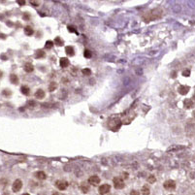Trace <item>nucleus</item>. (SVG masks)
Here are the masks:
<instances>
[{"label":"nucleus","mask_w":195,"mask_h":195,"mask_svg":"<svg viewBox=\"0 0 195 195\" xmlns=\"http://www.w3.org/2000/svg\"><path fill=\"white\" fill-rule=\"evenodd\" d=\"M163 12L160 10V9H154V10H152L148 13H146L144 16H143V20L147 22H151V21H154V20H157V19H160L161 16H162Z\"/></svg>","instance_id":"nucleus-1"},{"label":"nucleus","mask_w":195,"mask_h":195,"mask_svg":"<svg viewBox=\"0 0 195 195\" xmlns=\"http://www.w3.org/2000/svg\"><path fill=\"white\" fill-rule=\"evenodd\" d=\"M113 182H114V186L115 188L116 189H122L124 187V181H122V178H119V177H116L114 178L113 180Z\"/></svg>","instance_id":"nucleus-2"},{"label":"nucleus","mask_w":195,"mask_h":195,"mask_svg":"<svg viewBox=\"0 0 195 195\" xmlns=\"http://www.w3.org/2000/svg\"><path fill=\"white\" fill-rule=\"evenodd\" d=\"M55 186L59 190H65L68 187V182L66 181H63V180H58L55 181Z\"/></svg>","instance_id":"nucleus-3"},{"label":"nucleus","mask_w":195,"mask_h":195,"mask_svg":"<svg viewBox=\"0 0 195 195\" xmlns=\"http://www.w3.org/2000/svg\"><path fill=\"white\" fill-rule=\"evenodd\" d=\"M163 186L165 189L167 190H173L176 188V182L173 181V180H167L164 183H163Z\"/></svg>","instance_id":"nucleus-4"},{"label":"nucleus","mask_w":195,"mask_h":195,"mask_svg":"<svg viewBox=\"0 0 195 195\" xmlns=\"http://www.w3.org/2000/svg\"><path fill=\"white\" fill-rule=\"evenodd\" d=\"M22 182L21 180H16V181L13 182V184H12V190H13L14 192L20 191V190L22 189Z\"/></svg>","instance_id":"nucleus-5"},{"label":"nucleus","mask_w":195,"mask_h":195,"mask_svg":"<svg viewBox=\"0 0 195 195\" xmlns=\"http://www.w3.org/2000/svg\"><path fill=\"white\" fill-rule=\"evenodd\" d=\"M110 189H111L110 184H108V183H104V184H102V185L99 186L98 191H99V193H100L101 195H104V194H107V193L110 191Z\"/></svg>","instance_id":"nucleus-6"},{"label":"nucleus","mask_w":195,"mask_h":195,"mask_svg":"<svg viewBox=\"0 0 195 195\" xmlns=\"http://www.w3.org/2000/svg\"><path fill=\"white\" fill-rule=\"evenodd\" d=\"M88 183H89V184H92V185H97V184L100 183V178H99L98 176H96V175L91 176V177H89V179H88Z\"/></svg>","instance_id":"nucleus-7"},{"label":"nucleus","mask_w":195,"mask_h":195,"mask_svg":"<svg viewBox=\"0 0 195 195\" xmlns=\"http://www.w3.org/2000/svg\"><path fill=\"white\" fill-rule=\"evenodd\" d=\"M69 64H70V62H69L68 58H66V57H61V58H60V66H61L62 68L68 67Z\"/></svg>","instance_id":"nucleus-8"},{"label":"nucleus","mask_w":195,"mask_h":195,"mask_svg":"<svg viewBox=\"0 0 195 195\" xmlns=\"http://www.w3.org/2000/svg\"><path fill=\"white\" fill-rule=\"evenodd\" d=\"M190 87H187V86H180L179 87V92L181 94V95H185L186 93H188Z\"/></svg>","instance_id":"nucleus-9"},{"label":"nucleus","mask_w":195,"mask_h":195,"mask_svg":"<svg viewBox=\"0 0 195 195\" xmlns=\"http://www.w3.org/2000/svg\"><path fill=\"white\" fill-rule=\"evenodd\" d=\"M34 176H35V177H36L38 180H41V181L46 180V178H47L46 173H45V172H43V171H38V172H36Z\"/></svg>","instance_id":"nucleus-10"},{"label":"nucleus","mask_w":195,"mask_h":195,"mask_svg":"<svg viewBox=\"0 0 195 195\" xmlns=\"http://www.w3.org/2000/svg\"><path fill=\"white\" fill-rule=\"evenodd\" d=\"M65 52L68 56H73L75 54V51H74V48L71 47V46H67L65 48Z\"/></svg>","instance_id":"nucleus-11"},{"label":"nucleus","mask_w":195,"mask_h":195,"mask_svg":"<svg viewBox=\"0 0 195 195\" xmlns=\"http://www.w3.org/2000/svg\"><path fill=\"white\" fill-rule=\"evenodd\" d=\"M183 105H184L185 109H190V108H192L194 106V103H193V101L191 99H185L183 101Z\"/></svg>","instance_id":"nucleus-12"},{"label":"nucleus","mask_w":195,"mask_h":195,"mask_svg":"<svg viewBox=\"0 0 195 195\" xmlns=\"http://www.w3.org/2000/svg\"><path fill=\"white\" fill-rule=\"evenodd\" d=\"M35 97L37 98V99H43L44 97H45V91L43 90V89H38L36 92H35Z\"/></svg>","instance_id":"nucleus-13"},{"label":"nucleus","mask_w":195,"mask_h":195,"mask_svg":"<svg viewBox=\"0 0 195 195\" xmlns=\"http://www.w3.org/2000/svg\"><path fill=\"white\" fill-rule=\"evenodd\" d=\"M33 70H34V67H33V65L31 63H25V65H24V71L25 72L31 73Z\"/></svg>","instance_id":"nucleus-14"},{"label":"nucleus","mask_w":195,"mask_h":195,"mask_svg":"<svg viewBox=\"0 0 195 195\" xmlns=\"http://www.w3.org/2000/svg\"><path fill=\"white\" fill-rule=\"evenodd\" d=\"M24 33H25L27 36H31V35L34 33V30H33V28H32L30 25H27V26L24 27Z\"/></svg>","instance_id":"nucleus-15"},{"label":"nucleus","mask_w":195,"mask_h":195,"mask_svg":"<svg viewBox=\"0 0 195 195\" xmlns=\"http://www.w3.org/2000/svg\"><path fill=\"white\" fill-rule=\"evenodd\" d=\"M10 82H11L13 85H17V84L19 83V78H18V76L15 75V74H11V75H10Z\"/></svg>","instance_id":"nucleus-16"},{"label":"nucleus","mask_w":195,"mask_h":195,"mask_svg":"<svg viewBox=\"0 0 195 195\" xmlns=\"http://www.w3.org/2000/svg\"><path fill=\"white\" fill-rule=\"evenodd\" d=\"M21 91H22V93L23 95H29V93H30V89H29V87H26V86H22V87H21Z\"/></svg>","instance_id":"nucleus-17"},{"label":"nucleus","mask_w":195,"mask_h":195,"mask_svg":"<svg viewBox=\"0 0 195 195\" xmlns=\"http://www.w3.org/2000/svg\"><path fill=\"white\" fill-rule=\"evenodd\" d=\"M141 192H142V194H143V195H149V194H150L151 189H150V187L148 186V184H146V185H144V186L142 187Z\"/></svg>","instance_id":"nucleus-18"},{"label":"nucleus","mask_w":195,"mask_h":195,"mask_svg":"<svg viewBox=\"0 0 195 195\" xmlns=\"http://www.w3.org/2000/svg\"><path fill=\"white\" fill-rule=\"evenodd\" d=\"M44 56H45V52H44L43 50H39V51H37L35 52V57L36 58H42Z\"/></svg>","instance_id":"nucleus-19"},{"label":"nucleus","mask_w":195,"mask_h":195,"mask_svg":"<svg viewBox=\"0 0 195 195\" xmlns=\"http://www.w3.org/2000/svg\"><path fill=\"white\" fill-rule=\"evenodd\" d=\"M56 87H57V84H56L55 82H51V83L50 84V86H49V90H50L51 92H52V91H54V90L56 89Z\"/></svg>","instance_id":"nucleus-20"},{"label":"nucleus","mask_w":195,"mask_h":195,"mask_svg":"<svg viewBox=\"0 0 195 195\" xmlns=\"http://www.w3.org/2000/svg\"><path fill=\"white\" fill-rule=\"evenodd\" d=\"M81 190L84 192V193H87L88 190H89V185L86 184V183H82L81 184Z\"/></svg>","instance_id":"nucleus-21"},{"label":"nucleus","mask_w":195,"mask_h":195,"mask_svg":"<svg viewBox=\"0 0 195 195\" xmlns=\"http://www.w3.org/2000/svg\"><path fill=\"white\" fill-rule=\"evenodd\" d=\"M82 73L85 75V76H90L91 75V70L89 68H85L82 70Z\"/></svg>","instance_id":"nucleus-22"},{"label":"nucleus","mask_w":195,"mask_h":195,"mask_svg":"<svg viewBox=\"0 0 195 195\" xmlns=\"http://www.w3.org/2000/svg\"><path fill=\"white\" fill-rule=\"evenodd\" d=\"M53 45H54V43H53L52 41H50V40H49V41L46 42V44H45V48H46V49H51Z\"/></svg>","instance_id":"nucleus-23"},{"label":"nucleus","mask_w":195,"mask_h":195,"mask_svg":"<svg viewBox=\"0 0 195 195\" xmlns=\"http://www.w3.org/2000/svg\"><path fill=\"white\" fill-rule=\"evenodd\" d=\"M54 44H55L56 46H62V45H63V41H62L59 37H56V38L54 39Z\"/></svg>","instance_id":"nucleus-24"},{"label":"nucleus","mask_w":195,"mask_h":195,"mask_svg":"<svg viewBox=\"0 0 195 195\" xmlns=\"http://www.w3.org/2000/svg\"><path fill=\"white\" fill-rule=\"evenodd\" d=\"M84 55H85L86 58H90V57L92 56V52H91L89 50H86L85 52H84Z\"/></svg>","instance_id":"nucleus-25"},{"label":"nucleus","mask_w":195,"mask_h":195,"mask_svg":"<svg viewBox=\"0 0 195 195\" xmlns=\"http://www.w3.org/2000/svg\"><path fill=\"white\" fill-rule=\"evenodd\" d=\"M27 105H28L30 108H34V107L37 106V103H36L34 100H29V101L27 102Z\"/></svg>","instance_id":"nucleus-26"},{"label":"nucleus","mask_w":195,"mask_h":195,"mask_svg":"<svg viewBox=\"0 0 195 195\" xmlns=\"http://www.w3.org/2000/svg\"><path fill=\"white\" fill-rule=\"evenodd\" d=\"M155 181H156V179H155V177L152 176V175L148 178V181H149L150 183H153V182H155Z\"/></svg>","instance_id":"nucleus-27"},{"label":"nucleus","mask_w":195,"mask_h":195,"mask_svg":"<svg viewBox=\"0 0 195 195\" xmlns=\"http://www.w3.org/2000/svg\"><path fill=\"white\" fill-rule=\"evenodd\" d=\"M2 94L5 95V96H10L11 95V91H10V89H4L2 91Z\"/></svg>","instance_id":"nucleus-28"},{"label":"nucleus","mask_w":195,"mask_h":195,"mask_svg":"<svg viewBox=\"0 0 195 195\" xmlns=\"http://www.w3.org/2000/svg\"><path fill=\"white\" fill-rule=\"evenodd\" d=\"M189 75H190V70H184L182 72V76L184 77H189Z\"/></svg>","instance_id":"nucleus-29"},{"label":"nucleus","mask_w":195,"mask_h":195,"mask_svg":"<svg viewBox=\"0 0 195 195\" xmlns=\"http://www.w3.org/2000/svg\"><path fill=\"white\" fill-rule=\"evenodd\" d=\"M130 195H140V193L137 190H132L131 192H130Z\"/></svg>","instance_id":"nucleus-30"},{"label":"nucleus","mask_w":195,"mask_h":195,"mask_svg":"<svg viewBox=\"0 0 195 195\" xmlns=\"http://www.w3.org/2000/svg\"><path fill=\"white\" fill-rule=\"evenodd\" d=\"M68 30H69L70 32H75V33H78V32L75 30V28H74V27H72V26H68Z\"/></svg>","instance_id":"nucleus-31"},{"label":"nucleus","mask_w":195,"mask_h":195,"mask_svg":"<svg viewBox=\"0 0 195 195\" xmlns=\"http://www.w3.org/2000/svg\"><path fill=\"white\" fill-rule=\"evenodd\" d=\"M23 19H24V20H28V19H29V15H28L27 13H25V14L23 15Z\"/></svg>","instance_id":"nucleus-32"},{"label":"nucleus","mask_w":195,"mask_h":195,"mask_svg":"<svg viewBox=\"0 0 195 195\" xmlns=\"http://www.w3.org/2000/svg\"><path fill=\"white\" fill-rule=\"evenodd\" d=\"M18 3H19L20 5H24V4H25V1H20V0H19Z\"/></svg>","instance_id":"nucleus-33"},{"label":"nucleus","mask_w":195,"mask_h":195,"mask_svg":"<svg viewBox=\"0 0 195 195\" xmlns=\"http://www.w3.org/2000/svg\"><path fill=\"white\" fill-rule=\"evenodd\" d=\"M31 4L35 5V6H39V3L38 2H35V1H31Z\"/></svg>","instance_id":"nucleus-34"},{"label":"nucleus","mask_w":195,"mask_h":195,"mask_svg":"<svg viewBox=\"0 0 195 195\" xmlns=\"http://www.w3.org/2000/svg\"><path fill=\"white\" fill-rule=\"evenodd\" d=\"M2 75H3V73H2V71H0V78L2 77Z\"/></svg>","instance_id":"nucleus-35"},{"label":"nucleus","mask_w":195,"mask_h":195,"mask_svg":"<svg viewBox=\"0 0 195 195\" xmlns=\"http://www.w3.org/2000/svg\"><path fill=\"white\" fill-rule=\"evenodd\" d=\"M192 115H193V116H194V117H195V110H194V111H193V113H192Z\"/></svg>","instance_id":"nucleus-36"},{"label":"nucleus","mask_w":195,"mask_h":195,"mask_svg":"<svg viewBox=\"0 0 195 195\" xmlns=\"http://www.w3.org/2000/svg\"><path fill=\"white\" fill-rule=\"evenodd\" d=\"M22 195H30V194H28V193H23Z\"/></svg>","instance_id":"nucleus-37"},{"label":"nucleus","mask_w":195,"mask_h":195,"mask_svg":"<svg viewBox=\"0 0 195 195\" xmlns=\"http://www.w3.org/2000/svg\"><path fill=\"white\" fill-rule=\"evenodd\" d=\"M52 195H58V193H54V194H52Z\"/></svg>","instance_id":"nucleus-38"},{"label":"nucleus","mask_w":195,"mask_h":195,"mask_svg":"<svg viewBox=\"0 0 195 195\" xmlns=\"http://www.w3.org/2000/svg\"><path fill=\"white\" fill-rule=\"evenodd\" d=\"M170 195H171V194H170Z\"/></svg>","instance_id":"nucleus-39"}]
</instances>
